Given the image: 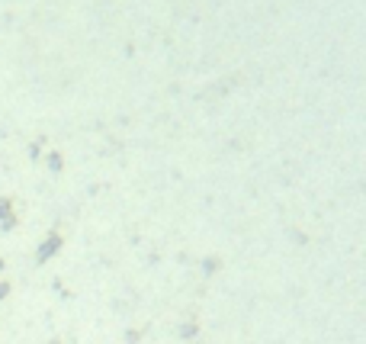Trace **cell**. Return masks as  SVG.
Returning a JSON list of instances; mask_svg holds the SVG:
<instances>
[{
	"mask_svg": "<svg viewBox=\"0 0 366 344\" xmlns=\"http://www.w3.org/2000/svg\"><path fill=\"white\" fill-rule=\"evenodd\" d=\"M4 293H7V287H4V283H0V296H4Z\"/></svg>",
	"mask_w": 366,
	"mask_h": 344,
	"instance_id": "obj_1",
	"label": "cell"
}]
</instances>
